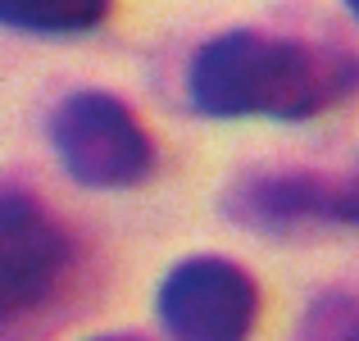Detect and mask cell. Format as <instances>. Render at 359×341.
I'll return each mask as SVG.
<instances>
[{
	"label": "cell",
	"instance_id": "5b68a950",
	"mask_svg": "<svg viewBox=\"0 0 359 341\" xmlns=\"http://www.w3.org/2000/svg\"><path fill=\"white\" fill-rule=\"evenodd\" d=\"M223 210L259 232H296L309 223H351L359 227V182H323L309 173H264L245 178L228 192Z\"/></svg>",
	"mask_w": 359,
	"mask_h": 341
},
{
	"label": "cell",
	"instance_id": "9c48e42d",
	"mask_svg": "<svg viewBox=\"0 0 359 341\" xmlns=\"http://www.w3.org/2000/svg\"><path fill=\"white\" fill-rule=\"evenodd\" d=\"M346 5H351V14H355V18H359V0H346Z\"/></svg>",
	"mask_w": 359,
	"mask_h": 341
},
{
	"label": "cell",
	"instance_id": "7a4b0ae2",
	"mask_svg": "<svg viewBox=\"0 0 359 341\" xmlns=\"http://www.w3.org/2000/svg\"><path fill=\"white\" fill-rule=\"evenodd\" d=\"M50 146L82 187H132L150 173L155 146L137 114L109 91H73L50 114Z\"/></svg>",
	"mask_w": 359,
	"mask_h": 341
},
{
	"label": "cell",
	"instance_id": "6da1fadb",
	"mask_svg": "<svg viewBox=\"0 0 359 341\" xmlns=\"http://www.w3.org/2000/svg\"><path fill=\"white\" fill-rule=\"evenodd\" d=\"M359 91V60L309 41L264 32H223L196 51L187 96L210 119L300 123Z\"/></svg>",
	"mask_w": 359,
	"mask_h": 341
},
{
	"label": "cell",
	"instance_id": "3957f363",
	"mask_svg": "<svg viewBox=\"0 0 359 341\" xmlns=\"http://www.w3.org/2000/svg\"><path fill=\"white\" fill-rule=\"evenodd\" d=\"M259 314L250 273L219 255L177 264L159 287V323L173 341H245Z\"/></svg>",
	"mask_w": 359,
	"mask_h": 341
},
{
	"label": "cell",
	"instance_id": "8992f818",
	"mask_svg": "<svg viewBox=\"0 0 359 341\" xmlns=\"http://www.w3.org/2000/svg\"><path fill=\"white\" fill-rule=\"evenodd\" d=\"M109 0H0V18L18 32H91Z\"/></svg>",
	"mask_w": 359,
	"mask_h": 341
},
{
	"label": "cell",
	"instance_id": "ba28073f",
	"mask_svg": "<svg viewBox=\"0 0 359 341\" xmlns=\"http://www.w3.org/2000/svg\"><path fill=\"white\" fill-rule=\"evenodd\" d=\"M96 341H141V337H128V333H118V337H96Z\"/></svg>",
	"mask_w": 359,
	"mask_h": 341
},
{
	"label": "cell",
	"instance_id": "52a82bcc",
	"mask_svg": "<svg viewBox=\"0 0 359 341\" xmlns=\"http://www.w3.org/2000/svg\"><path fill=\"white\" fill-rule=\"evenodd\" d=\"M300 341H359V300L351 296H323L309 309Z\"/></svg>",
	"mask_w": 359,
	"mask_h": 341
},
{
	"label": "cell",
	"instance_id": "277c9868",
	"mask_svg": "<svg viewBox=\"0 0 359 341\" xmlns=\"http://www.w3.org/2000/svg\"><path fill=\"white\" fill-rule=\"evenodd\" d=\"M69 232L23 192L0 196V309L18 319L41 305L69 269Z\"/></svg>",
	"mask_w": 359,
	"mask_h": 341
}]
</instances>
